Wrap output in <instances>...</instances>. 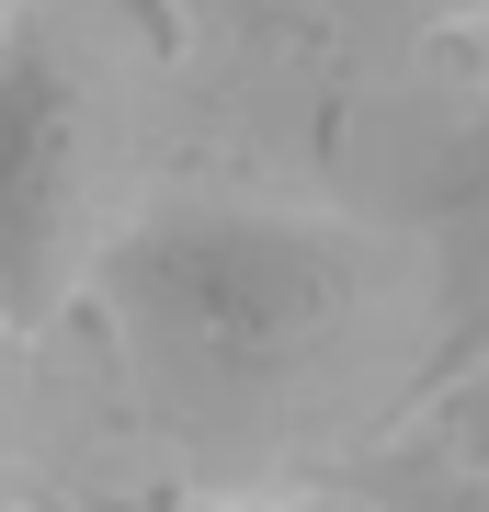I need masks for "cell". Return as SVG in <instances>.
I'll return each mask as SVG.
<instances>
[{"label":"cell","mask_w":489,"mask_h":512,"mask_svg":"<svg viewBox=\"0 0 489 512\" xmlns=\"http://www.w3.org/2000/svg\"><path fill=\"white\" fill-rule=\"evenodd\" d=\"M0 421H12V399H0Z\"/></svg>","instance_id":"52a82bcc"},{"label":"cell","mask_w":489,"mask_h":512,"mask_svg":"<svg viewBox=\"0 0 489 512\" xmlns=\"http://www.w3.org/2000/svg\"><path fill=\"white\" fill-rule=\"evenodd\" d=\"M103 308L148 387H171L182 410H251L342 342L364 308V239L296 205L194 194L103 251Z\"/></svg>","instance_id":"6da1fadb"},{"label":"cell","mask_w":489,"mask_h":512,"mask_svg":"<svg viewBox=\"0 0 489 512\" xmlns=\"http://www.w3.org/2000/svg\"><path fill=\"white\" fill-rule=\"evenodd\" d=\"M91 194H103V69L69 0L0 12V330L69 308Z\"/></svg>","instance_id":"7a4b0ae2"},{"label":"cell","mask_w":489,"mask_h":512,"mask_svg":"<svg viewBox=\"0 0 489 512\" xmlns=\"http://www.w3.org/2000/svg\"><path fill=\"white\" fill-rule=\"evenodd\" d=\"M410 205H421V228H433V285H444V319H433V353H421V387H455V376L489 365V114L421 160Z\"/></svg>","instance_id":"3957f363"},{"label":"cell","mask_w":489,"mask_h":512,"mask_svg":"<svg viewBox=\"0 0 489 512\" xmlns=\"http://www.w3.org/2000/svg\"><path fill=\"white\" fill-rule=\"evenodd\" d=\"M444 421H455V444H467V467H489V376H455Z\"/></svg>","instance_id":"5b68a950"},{"label":"cell","mask_w":489,"mask_h":512,"mask_svg":"<svg viewBox=\"0 0 489 512\" xmlns=\"http://www.w3.org/2000/svg\"><path fill=\"white\" fill-rule=\"evenodd\" d=\"M80 512H342V501H194V490H103Z\"/></svg>","instance_id":"277c9868"},{"label":"cell","mask_w":489,"mask_h":512,"mask_svg":"<svg viewBox=\"0 0 489 512\" xmlns=\"http://www.w3.org/2000/svg\"><path fill=\"white\" fill-rule=\"evenodd\" d=\"M364 12H387V23H433L444 0H364Z\"/></svg>","instance_id":"8992f818"}]
</instances>
